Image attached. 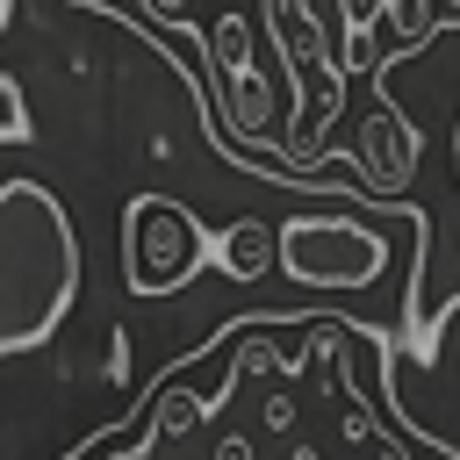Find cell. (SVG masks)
<instances>
[{
	"label": "cell",
	"mask_w": 460,
	"mask_h": 460,
	"mask_svg": "<svg viewBox=\"0 0 460 460\" xmlns=\"http://www.w3.org/2000/svg\"><path fill=\"white\" fill-rule=\"evenodd\" d=\"M431 7L438 0H381V14H388V29L410 43V36H424V22H431Z\"/></svg>",
	"instance_id": "obj_8"
},
{
	"label": "cell",
	"mask_w": 460,
	"mask_h": 460,
	"mask_svg": "<svg viewBox=\"0 0 460 460\" xmlns=\"http://www.w3.org/2000/svg\"><path fill=\"white\" fill-rule=\"evenodd\" d=\"M417 151H424V129L402 115V108H374L367 115V129H359V172H367V187L381 194V201H395L402 187H410V172H417Z\"/></svg>",
	"instance_id": "obj_5"
},
{
	"label": "cell",
	"mask_w": 460,
	"mask_h": 460,
	"mask_svg": "<svg viewBox=\"0 0 460 460\" xmlns=\"http://www.w3.org/2000/svg\"><path fill=\"white\" fill-rule=\"evenodd\" d=\"M201 79H208V101H216V115H223V129L237 144H273V129H280V86L259 72L252 22L237 7L201 29Z\"/></svg>",
	"instance_id": "obj_3"
},
{
	"label": "cell",
	"mask_w": 460,
	"mask_h": 460,
	"mask_svg": "<svg viewBox=\"0 0 460 460\" xmlns=\"http://www.w3.org/2000/svg\"><path fill=\"white\" fill-rule=\"evenodd\" d=\"M208 259H216L230 280H266V273H273V223H266V216H237V223L208 244Z\"/></svg>",
	"instance_id": "obj_6"
},
{
	"label": "cell",
	"mask_w": 460,
	"mask_h": 460,
	"mask_svg": "<svg viewBox=\"0 0 460 460\" xmlns=\"http://www.w3.org/2000/svg\"><path fill=\"white\" fill-rule=\"evenodd\" d=\"M208 266V230L172 194H137L122 208V288L129 295H172Z\"/></svg>",
	"instance_id": "obj_4"
},
{
	"label": "cell",
	"mask_w": 460,
	"mask_h": 460,
	"mask_svg": "<svg viewBox=\"0 0 460 460\" xmlns=\"http://www.w3.org/2000/svg\"><path fill=\"white\" fill-rule=\"evenodd\" d=\"M7 22H14V0H0V29H7Z\"/></svg>",
	"instance_id": "obj_10"
},
{
	"label": "cell",
	"mask_w": 460,
	"mask_h": 460,
	"mask_svg": "<svg viewBox=\"0 0 460 460\" xmlns=\"http://www.w3.org/2000/svg\"><path fill=\"white\" fill-rule=\"evenodd\" d=\"M79 295V230L43 180H0V359L36 352Z\"/></svg>",
	"instance_id": "obj_1"
},
{
	"label": "cell",
	"mask_w": 460,
	"mask_h": 460,
	"mask_svg": "<svg viewBox=\"0 0 460 460\" xmlns=\"http://www.w3.org/2000/svg\"><path fill=\"white\" fill-rule=\"evenodd\" d=\"M29 101H22V86H14V72H0V144H29Z\"/></svg>",
	"instance_id": "obj_7"
},
{
	"label": "cell",
	"mask_w": 460,
	"mask_h": 460,
	"mask_svg": "<svg viewBox=\"0 0 460 460\" xmlns=\"http://www.w3.org/2000/svg\"><path fill=\"white\" fill-rule=\"evenodd\" d=\"M388 237L367 223V216H352V208H316V216H288V223H273V266L295 280V288H323V295H338V288H374L381 273H388Z\"/></svg>",
	"instance_id": "obj_2"
},
{
	"label": "cell",
	"mask_w": 460,
	"mask_h": 460,
	"mask_svg": "<svg viewBox=\"0 0 460 460\" xmlns=\"http://www.w3.org/2000/svg\"><path fill=\"white\" fill-rule=\"evenodd\" d=\"M144 7H151L158 22H172V29H180V7H187V0H144Z\"/></svg>",
	"instance_id": "obj_9"
}]
</instances>
